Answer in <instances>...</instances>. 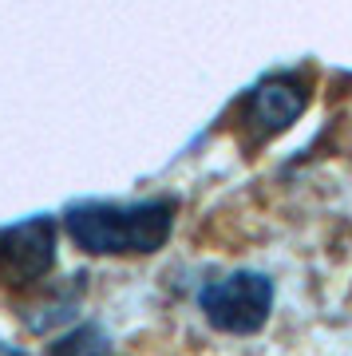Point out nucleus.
Returning a JSON list of instances; mask_svg holds the SVG:
<instances>
[{
	"instance_id": "nucleus-1",
	"label": "nucleus",
	"mask_w": 352,
	"mask_h": 356,
	"mask_svg": "<svg viewBox=\"0 0 352 356\" xmlns=\"http://www.w3.org/2000/svg\"><path fill=\"white\" fill-rule=\"evenodd\" d=\"M178 206L170 198L147 202H76L63 214L67 238L95 257H147L159 254L175 234Z\"/></svg>"
},
{
	"instance_id": "nucleus-2",
	"label": "nucleus",
	"mask_w": 352,
	"mask_h": 356,
	"mask_svg": "<svg viewBox=\"0 0 352 356\" xmlns=\"http://www.w3.org/2000/svg\"><path fill=\"white\" fill-rule=\"evenodd\" d=\"M273 297V277H265L257 269H234L198 293V309L210 321V329L226 337H253L269 325Z\"/></svg>"
},
{
	"instance_id": "nucleus-3",
	"label": "nucleus",
	"mask_w": 352,
	"mask_h": 356,
	"mask_svg": "<svg viewBox=\"0 0 352 356\" xmlns=\"http://www.w3.org/2000/svg\"><path fill=\"white\" fill-rule=\"evenodd\" d=\"M313 103V83L301 72H273L241 103V127L250 131L253 143H265L289 131Z\"/></svg>"
},
{
	"instance_id": "nucleus-4",
	"label": "nucleus",
	"mask_w": 352,
	"mask_h": 356,
	"mask_svg": "<svg viewBox=\"0 0 352 356\" xmlns=\"http://www.w3.org/2000/svg\"><path fill=\"white\" fill-rule=\"evenodd\" d=\"M56 222L24 218L0 229V285H36L56 266Z\"/></svg>"
},
{
	"instance_id": "nucleus-5",
	"label": "nucleus",
	"mask_w": 352,
	"mask_h": 356,
	"mask_svg": "<svg viewBox=\"0 0 352 356\" xmlns=\"http://www.w3.org/2000/svg\"><path fill=\"white\" fill-rule=\"evenodd\" d=\"M83 277H76L67 289H51V293H44L40 301H32V305H24V325L32 332H48L51 325H60V321H67L72 313H76V305H79V293H83V285H79Z\"/></svg>"
},
{
	"instance_id": "nucleus-6",
	"label": "nucleus",
	"mask_w": 352,
	"mask_h": 356,
	"mask_svg": "<svg viewBox=\"0 0 352 356\" xmlns=\"http://www.w3.org/2000/svg\"><path fill=\"white\" fill-rule=\"evenodd\" d=\"M111 337H107V329L103 325H95V321H83V325H76L72 332H63L60 341L48 348V356H111Z\"/></svg>"
},
{
	"instance_id": "nucleus-7",
	"label": "nucleus",
	"mask_w": 352,
	"mask_h": 356,
	"mask_svg": "<svg viewBox=\"0 0 352 356\" xmlns=\"http://www.w3.org/2000/svg\"><path fill=\"white\" fill-rule=\"evenodd\" d=\"M0 356H28L24 348H16V344H8V341H0Z\"/></svg>"
}]
</instances>
